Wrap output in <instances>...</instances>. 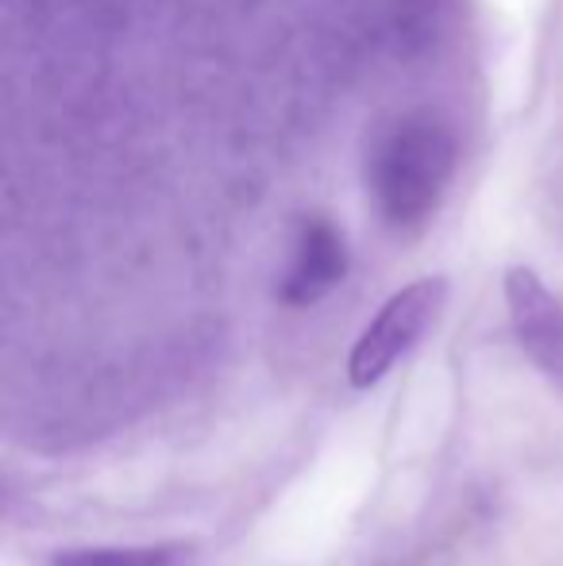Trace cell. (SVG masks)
Listing matches in <instances>:
<instances>
[{"mask_svg": "<svg viewBox=\"0 0 563 566\" xmlns=\"http://www.w3.org/2000/svg\"><path fill=\"white\" fill-rule=\"evenodd\" d=\"M448 301V282L444 277H417L402 285L386 305L371 316V324L359 332L352 355H347V381L355 389H371L409 355V350L432 332Z\"/></svg>", "mask_w": 563, "mask_h": 566, "instance_id": "cell-2", "label": "cell"}, {"mask_svg": "<svg viewBox=\"0 0 563 566\" xmlns=\"http://www.w3.org/2000/svg\"><path fill=\"white\" fill-rule=\"evenodd\" d=\"M459 166L456 127L432 108L402 113L367 150V193L390 231H417L432 220Z\"/></svg>", "mask_w": 563, "mask_h": 566, "instance_id": "cell-1", "label": "cell"}, {"mask_svg": "<svg viewBox=\"0 0 563 566\" xmlns=\"http://www.w3.org/2000/svg\"><path fill=\"white\" fill-rule=\"evenodd\" d=\"M505 308L529 363L563 389V301L529 266L505 270Z\"/></svg>", "mask_w": 563, "mask_h": 566, "instance_id": "cell-3", "label": "cell"}, {"mask_svg": "<svg viewBox=\"0 0 563 566\" xmlns=\"http://www.w3.org/2000/svg\"><path fill=\"white\" fill-rule=\"evenodd\" d=\"M352 266V251H347V235L329 217H301L298 235H293L290 266L282 274L279 297L290 308H309L324 301L340 282L347 277Z\"/></svg>", "mask_w": 563, "mask_h": 566, "instance_id": "cell-4", "label": "cell"}, {"mask_svg": "<svg viewBox=\"0 0 563 566\" xmlns=\"http://www.w3.org/2000/svg\"><path fill=\"white\" fill-rule=\"evenodd\" d=\"M186 544H139V547H74L54 555L51 566H186Z\"/></svg>", "mask_w": 563, "mask_h": 566, "instance_id": "cell-5", "label": "cell"}]
</instances>
